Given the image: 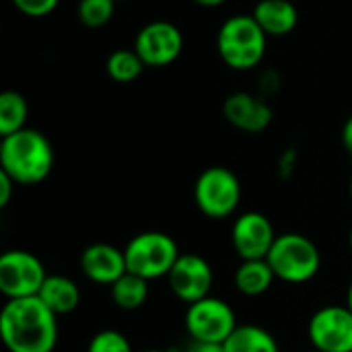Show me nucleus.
Here are the masks:
<instances>
[{
    "instance_id": "30",
    "label": "nucleus",
    "mask_w": 352,
    "mask_h": 352,
    "mask_svg": "<svg viewBox=\"0 0 352 352\" xmlns=\"http://www.w3.org/2000/svg\"><path fill=\"white\" fill-rule=\"evenodd\" d=\"M346 307L352 311V280L351 285H349V289H346Z\"/></svg>"
},
{
    "instance_id": "27",
    "label": "nucleus",
    "mask_w": 352,
    "mask_h": 352,
    "mask_svg": "<svg viewBox=\"0 0 352 352\" xmlns=\"http://www.w3.org/2000/svg\"><path fill=\"white\" fill-rule=\"evenodd\" d=\"M186 352H225V346L217 344V342H196V340H192L188 344Z\"/></svg>"
},
{
    "instance_id": "18",
    "label": "nucleus",
    "mask_w": 352,
    "mask_h": 352,
    "mask_svg": "<svg viewBox=\"0 0 352 352\" xmlns=\"http://www.w3.org/2000/svg\"><path fill=\"white\" fill-rule=\"evenodd\" d=\"M223 346L225 352H280V344L272 332L256 324L237 326Z\"/></svg>"
},
{
    "instance_id": "33",
    "label": "nucleus",
    "mask_w": 352,
    "mask_h": 352,
    "mask_svg": "<svg viewBox=\"0 0 352 352\" xmlns=\"http://www.w3.org/2000/svg\"><path fill=\"white\" fill-rule=\"evenodd\" d=\"M351 200H352V177H351Z\"/></svg>"
},
{
    "instance_id": "11",
    "label": "nucleus",
    "mask_w": 352,
    "mask_h": 352,
    "mask_svg": "<svg viewBox=\"0 0 352 352\" xmlns=\"http://www.w3.org/2000/svg\"><path fill=\"white\" fill-rule=\"evenodd\" d=\"M171 293L182 303H196L210 295L214 285V270L206 258L198 254H182L167 276Z\"/></svg>"
},
{
    "instance_id": "22",
    "label": "nucleus",
    "mask_w": 352,
    "mask_h": 352,
    "mask_svg": "<svg viewBox=\"0 0 352 352\" xmlns=\"http://www.w3.org/2000/svg\"><path fill=\"white\" fill-rule=\"evenodd\" d=\"M116 0H78L76 16L89 29H99L107 25L113 16Z\"/></svg>"
},
{
    "instance_id": "35",
    "label": "nucleus",
    "mask_w": 352,
    "mask_h": 352,
    "mask_svg": "<svg viewBox=\"0 0 352 352\" xmlns=\"http://www.w3.org/2000/svg\"><path fill=\"white\" fill-rule=\"evenodd\" d=\"M116 2H120V0H116Z\"/></svg>"
},
{
    "instance_id": "25",
    "label": "nucleus",
    "mask_w": 352,
    "mask_h": 352,
    "mask_svg": "<svg viewBox=\"0 0 352 352\" xmlns=\"http://www.w3.org/2000/svg\"><path fill=\"white\" fill-rule=\"evenodd\" d=\"M295 163H297V151L295 148H287L280 159H278V175L283 179L291 177V173L295 171Z\"/></svg>"
},
{
    "instance_id": "31",
    "label": "nucleus",
    "mask_w": 352,
    "mask_h": 352,
    "mask_svg": "<svg viewBox=\"0 0 352 352\" xmlns=\"http://www.w3.org/2000/svg\"><path fill=\"white\" fill-rule=\"evenodd\" d=\"M144 352H173V351H161V349H153V351H144Z\"/></svg>"
},
{
    "instance_id": "4",
    "label": "nucleus",
    "mask_w": 352,
    "mask_h": 352,
    "mask_svg": "<svg viewBox=\"0 0 352 352\" xmlns=\"http://www.w3.org/2000/svg\"><path fill=\"white\" fill-rule=\"evenodd\" d=\"M266 260L274 276L287 285H305L314 280L322 268L318 245L301 233L278 235Z\"/></svg>"
},
{
    "instance_id": "19",
    "label": "nucleus",
    "mask_w": 352,
    "mask_h": 352,
    "mask_svg": "<svg viewBox=\"0 0 352 352\" xmlns=\"http://www.w3.org/2000/svg\"><path fill=\"white\" fill-rule=\"evenodd\" d=\"M109 295L116 307L120 309H126V311L140 309L148 299V280L132 272H126L122 278H118L109 287Z\"/></svg>"
},
{
    "instance_id": "32",
    "label": "nucleus",
    "mask_w": 352,
    "mask_h": 352,
    "mask_svg": "<svg viewBox=\"0 0 352 352\" xmlns=\"http://www.w3.org/2000/svg\"><path fill=\"white\" fill-rule=\"evenodd\" d=\"M349 243H351V252H352V229H351V235H349Z\"/></svg>"
},
{
    "instance_id": "6",
    "label": "nucleus",
    "mask_w": 352,
    "mask_h": 352,
    "mask_svg": "<svg viewBox=\"0 0 352 352\" xmlns=\"http://www.w3.org/2000/svg\"><path fill=\"white\" fill-rule=\"evenodd\" d=\"M194 202L198 210L212 221L229 219L239 208L241 182L227 167H208L194 184Z\"/></svg>"
},
{
    "instance_id": "20",
    "label": "nucleus",
    "mask_w": 352,
    "mask_h": 352,
    "mask_svg": "<svg viewBox=\"0 0 352 352\" xmlns=\"http://www.w3.org/2000/svg\"><path fill=\"white\" fill-rule=\"evenodd\" d=\"M27 113L29 105L25 97L16 91H4L0 95V134L8 136L27 128Z\"/></svg>"
},
{
    "instance_id": "5",
    "label": "nucleus",
    "mask_w": 352,
    "mask_h": 352,
    "mask_svg": "<svg viewBox=\"0 0 352 352\" xmlns=\"http://www.w3.org/2000/svg\"><path fill=\"white\" fill-rule=\"evenodd\" d=\"M124 256L128 272L142 276L151 283L167 278L182 254L171 235L161 231H146L134 235L126 243Z\"/></svg>"
},
{
    "instance_id": "15",
    "label": "nucleus",
    "mask_w": 352,
    "mask_h": 352,
    "mask_svg": "<svg viewBox=\"0 0 352 352\" xmlns=\"http://www.w3.org/2000/svg\"><path fill=\"white\" fill-rule=\"evenodd\" d=\"M252 16L268 37L289 35L299 23V10L291 0H260Z\"/></svg>"
},
{
    "instance_id": "10",
    "label": "nucleus",
    "mask_w": 352,
    "mask_h": 352,
    "mask_svg": "<svg viewBox=\"0 0 352 352\" xmlns=\"http://www.w3.org/2000/svg\"><path fill=\"white\" fill-rule=\"evenodd\" d=\"M136 54L148 68H163L173 64L184 50V35L177 25L169 21L146 23L134 41Z\"/></svg>"
},
{
    "instance_id": "12",
    "label": "nucleus",
    "mask_w": 352,
    "mask_h": 352,
    "mask_svg": "<svg viewBox=\"0 0 352 352\" xmlns=\"http://www.w3.org/2000/svg\"><path fill=\"white\" fill-rule=\"evenodd\" d=\"M276 237L270 219L258 210L239 214L231 227V243L241 260H266Z\"/></svg>"
},
{
    "instance_id": "29",
    "label": "nucleus",
    "mask_w": 352,
    "mask_h": 352,
    "mask_svg": "<svg viewBox=\"0 0 352 352\" xmlns=\"http://www.w3.org/2000/svg\"><path fill=\"white\" fill-rule=\"evenodd\" d=\"M196 4H200V6H206V8H214V6H221V4H225L227 0H194Z\"/></svg>"
},
{
    "instance_id": "16",
    "label": "nucleus",
    "mask_w": 352,
    "mask_h": 352,
    "mask_svg": "<svg viewBox=\"0 0 352 352\" xmlns=\"http://www.w3.org/2000/svg\"><path fill=\"white\" fill-rule=\"evenodd\" d=\"M56 316H68L80 305V287L62 274H47L37 295Z\"/></svg>"
},
{
    "instance_id": "21",
    "label": "nucleus",
    "mask_w": 352,
    "mask_h": 352,
    "mask_svg": "<svg viewBox=\"0 0 352 352\" xmlns=\"http://www.w3.org/2000/svg\"><path fill=\"white\" fill-rule=\"evenodd\" d=\"M105 68L111 80L120 85H128V82H134L146 66L142 58L136 54V50H116L109 54Z\"/></svg>"
},
{
    "instance_id": "1",
    "label": "nucleus",
    "mask_w": 352,
    "mask_h": 352,
    "mask_svg": "<svg viewBox=\"0 0 352 352\" xmlns=\"http://www.w3.org/2000/svg\"><path fill=\"white\" fill-rule=\"evenodd\" d=\"M0 336L8 352H54L58 316L39 299H6L0 311Z\"/></svg>"
},
{
    "instance_id": "28",
    "label": "nucleus",
    "mask_w": 352,
    "mask_h": 352,
    "mask_svg": "<svg viewBox=\"0 0 352 352\" xmlns=\"http://www.w3.org/2000/svg\"><path fill=\"white\" fill-rule=\"evenodd\" d=\"M342 146L346 148V153L352 157V116L342 126Z\"/></svg>"
},
{
    "instance_id": "8",
    "label": "nucleus",
    "mask_w": 352,
    "mask_h": 352,
    "mask_svg": "<svg viewBox=\"0 0 352 352\" xmlns=\"http://www.w3.org/2000/svg\"><path fill=\"white\" fill-rule=\"evenodd\" d=\"M47 272L41 260L25 250H8L0 256V293L6 299L37 297Z\"/></svg>"
},
{
    "instance_id": "2",
    "label": "nucleus",
    "mask_w": 352,
    "mask_h": 352,
    "mask_svg": "<svg viewBox=\"0 0 352 352\" xmlns=\"http://www.w3.org/2000/svg\"><path fill=\"white\" fill-rule=\"evenodd\" d=\"M54 169V146L45 134L33 128H23L2 136L0 171L14 179L16 186H37Z\"/></svg>"
},
{
    "instance_id": "34",
    "label": "nucleus",
    "mask_w": 352,
    "mask_h": 352,
    "mask_svg": "<svg viewBox=\"0 0 352 352\" xmlns=\"http://www.w3.org/2000/svg\"><path fill=\"white\" fill-rule=\"evenodd\" d=\"M303 352H318L316 349H311V351H303Z\"/></svg>"
},
{
    "instance_id": "3",
    "label": "nucleus",
    "mask_w": 352,
    "mask_h": 352,
    "mask_svg": "<svg viewBox=\"0 0 352 352\" xmlns=\"http://www.w3.org/2000/svg\"><path fill=\"white\" fill-rule=\"evenodd\" d=\"M268 35L252 14H235L227 19L217 35L221 60L233 70L256 68L266 54Z\"/></svg>"
},
{
    "instance_id": "13",
    "label": "nucleus",
    "mask_w": 352,
    "mask_h": 352,
    "mask_svg": "<svg viewBox=\"0 0 352 352\" xmlns=\"http://www.w3.org/2000/svg\"><path fill=\"white\" fill-rule=\"evenodd\" d=\"M223 116L225 120L248 134H260L272 124V107L260 99L258 95H252L248 91L231 93L223 103Z\"/></svg>"
},
{
    "instance_id": "17",
    "label": "nucleus",
    "mask_w": 352,
    "mask_h": 352,
    "mask_svg": "<svg viewBox=\"0 0 352 352\" xmlns=\"http://www.w3.org/2000/svg\"><path fill=\"white\" fill-rule=\"evenodd\" d=\"M276 280L268 260H241L235 270L233 283L235 289L245 297H260L264 295L272 283Z\"/></svg>"
},
{
    "instance_id": "26",
    "label": "nucleus",
    "mask_w": 352,
    "mask_h": 352,
    "mask_svg": "<svg viewBox=\"0 0 352 352\" xmlns=\"http://www.w3.org/2000/svg\"><path fill=\"white\" fill-rule=\"evenodd\" d=\"M14 179L8 177L4 171H0V206H8L10 198H12V190H14Z\"/></svg>"
},
{
    "instance_id": "24",
    "label": "nucleus",
    "mask_w": 352,
    "mask_h": 352,
    "mask_svg": "<svg viewBox=\"0 0 352 352\" xmlns=\"http://www.w3.org/2000/svg\"><path fill=\"white\" fill-rule=\"evenodd\" d=\"M60 0H12V4L16 6V10H21L27 16L33 19H41L47 16L50 12L56 10Z\"/></svg>"
},
{
    "instance_id": "23",
    "label": "nucleus",
    "mask_w": 352,
    "mask_h": 352,
    "mask_svg": "<svg viewBox=\"0 0 352 352\" xmlns=\"http://www.w3.org/2000/svg\"><path fill=\"white\" fill-rule=\"evenodd\" d=\"M87 352H134L130 340L118 330H101L91 340Z\"/></svg>"
},
{
    "instance_id": "9",
    "label": "nucleus",
    "mask_w": 352,
    "mask_h": 352,
    "mask_svg": "<svg viewBox=\"0 0 352 352\" xmlns=\"http://www.w3.org/2000/svg\"><path fill=\"white\" fill-rule=\"evenodd\" d=\"M307 338L318 352H352V311L346 305H326L314 311Z\"/></svg>"
},
{
    "instance_id": "14",
    "label": "nucleus",
    "mask_w": 352,
    "mask_h": 352,
    "mask_svg": "<svg viewBox=\"0 0 352 352\" xmlns=\"http://www.w3.org/2000/svg\"><path fill=\"white\" fill-rule=\"evenodd\" d=\"M80 270L91 283L111 287L128 272L124 250L111 243H93L80 254Z\"/></svg>"
},
{
    "instance_id": "7",
    "label": "nucleus",
    "mask_w": 352,
    "mask_h": 352,
    "mask_svg": "<svg viewBox=\"0 0 352 352\" xmlns=\"http://www.w3.org/2000/svg\"><path fill=\"white\" fill-rule=\"evenodd\" d=\"M186 332L196 342H217L225 344V340L235 332L237 316L233 307L219 297H204L192 305H188L184 316Z\"/></svg>"
}]
</instances>
